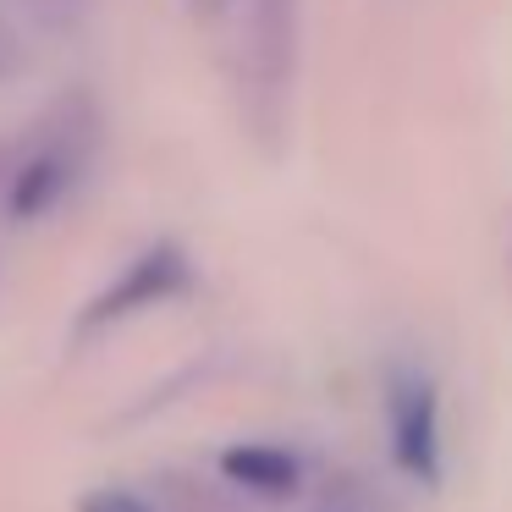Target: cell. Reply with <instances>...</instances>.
I'll return each instance as SVG.
<instances>
[{"mask_svg": "<svg viewBox=\"0 0 512 512\" xmlns=\"http://www.w3.org/2000/svg\"><path fill=\"white\" fill-rule=\"evenodd\" d=\"M182 281H188L182 248H149V254H138L133 265L89 303L83 325L100 331V325H116V320H127V314H138V309H155V303L171 298V292H182Z\"/></svg>", "mask_w": 512, "mask_h": 512, "instance_id": "6da1fadb", "label": "cell"}, {"mask_svg": "<svg viewBox=\"0 0 512 512\" xmlns=\"http://www.w3.org/2000/svg\"><path fill=\"white\" fill-rule=\"evenodd\" d=\"M72 182H78V149L50 144V149H39L34 160H23L17 177H6V210H12L17 221H39V215L56 210Z\"/></svg>", "mask_w": 512, "mask_h": 512, "instance_id": "7a4b0ae2", "label": "cell"}, {"mask_svg": "<svg viewBox=\"0 0 512 512\" xmlns=\"http://www.w3.org/2000/svg\"><path fill=\"white\" fill-rule=\"evenodd\" d=\"M391 435L413 474H435V391L424 375L391 380Z\"/></svg>", "mask_w": 512, "mask_h": 512, "instance_id": "3957f363", "label": "cell"}, {"mask_svg": "<svg viewBox=\"0 0 512 512\" xmlns=\"http://www.w3.org/2000/svg\"><path fill=\"white\" fill-rule=\"evenodd\" d=\"M298 45V0H254V56L270 94H281Z\"/></svg>", "mask_w": 512, "mask_h": 512, "instance_id": "277c9868", "label": "cell"}, {"mask_svg": "<svg viewBox=\"0 0 512 512\" xmlns=\"http://www.w3.org/2000/svg\"><path fill=\"white\" fill-rule=\"evenodd\" d=\"M226 479L243 490H259V496H292L298 490V457L287 446H270V441H248V446H232L221 457Z\"/></svg>", "mask_w": 512, "mask_h": 512, "instance_id": "5b68a950", "label": "cell"}, {"mask_svg": "<svg viewBox=\"0 0 512 512\" xmlns=\"http://www.w3.org/2000/svg\"><path fill=\"white\" fill-rule=\"evenodd\" d=\"M78 512H155L138 490H122V485H105V490H89L78 501Z\"/></svg>", "mask_w": 512, "mask_h": 512, "instance_id": "8992f818", "label": "cell"}, {"mask_svg": "<svg viewBox=\"0 0 512 512\" xmlns=\"http://www.w3.org/2000/svg\"><path fill=\"white\" fill-rule=\"evenodd\" d=\"M23 6L34 17H45L50 28H72L83 12H89V0H23Z\"/></svg>", "mask_w": 512, "mask_h": 512, "instance_id": "52a82bcc", "label": "cell"}, {"mask_svg": "<svg viewBox=\"0 0 512 512\" xmlns=\"http://www.w3.org/2000/svg\"><path fill=\"white\" fill-rule=\"evenodd\" d=\"M23 67V50H17V39H12V28L0 23V78H12V72Z\"/></svg>", "mask_w": 512, "mask_h": 512, "instance_id": "ba28073f", "label": "cell"}]
</instances>
